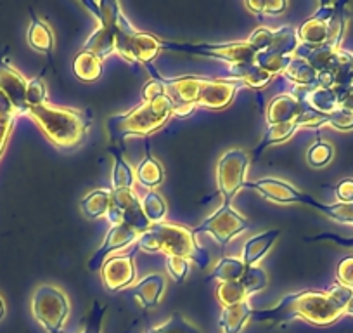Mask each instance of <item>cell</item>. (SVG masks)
Returning a JSON list of instances; mask_svg holds the SVG:
<instances>
[{"mask_svg":"<svg viewBox=\"0 0 353 333\" xmlns=\"http://www.w3.org/2000/svg\"><path fill=\"white\" fill-rule=\"evenodd\" d=\"M343 314H345V305L339 304L331 294L305 290L286 295L281 298L276 307L253 311L251 318L258 323H288L293 318H301L312 325L327 326L341 318Z\"/></svg>","mask_w":353,"mask_h":333,"instance_id":"6da1fadb","label":"cell"},{"mask_svg":"<svg viewBox=\"0 0 353 333\" xmlns=\"http://www.w3.org/2000/svg\"><path fill=\"white\" fill-rule=\"evenodd\" d=\"M137 247L145 252H163L166 256L182 257L189 263H196L201 269L210 264V254L199 247L192 231L175 224H151V227L139 236Z\"/></svg>","mask_w":353,"mask_h":333,"instance_id":"7a4b0ae2","label":"cell"},{"mask_svg":"<svg viewBox=\"0 0 353 333\" xmlns=\"http://www.w3.org/2000/svg\"><path fill=\"white\" fill-rule=\"evenodd\" d=\"M173 115V104L166 94L154 97L151 101H144L141 106L127 111V113L114 115L108 120V132L111 141L121 142L128 135L152 134L168 122Z\"/></svg>","mask_w":353,"mask_h":333,"instance_id":"3957f363","label":"cell"},{"mask_svg":"<svg viewBox=\"0 0 353 333\" xmlns=\"http://www.w3.org/2000/svg\"><path fill=\"white\" fill-rule=\"evenodd\" d=\"M28 115L40 125L43 134L61 149L77 148L87 135L88 118L81 111L46 103L42 106L30 108Z\"/></svg>","mask_w":353,"mask_h":333,"instance_id":"277c9868","label":"cell"},{"mask_svg":"<svg viewBox=\"0 0 353 333\" xmlns=\"http://www.w3.org/2000/svg\"><path fill=\"white\" fill-rule=\"evenodd\" d=\"M114 50L125 59L149 66L161 50V40L151 33L137 32L120 11L114 21Z\"/></svg>","mask_w":353,"mask_h":333,"instance_id":"5b68a950","label":"cell"},{"mask_svg":"<svg viewBox=\"0 0 353 333\" xmlns=\"http://www.w3.org/2000/svg\"><path fill=\"white\" fill-rule=\"evenodd\" d=\"M32 311L37 321L49 333H61L64 321L70 314L68 298L59 288L52 285H42L35 290L32 301Z\"/></svg>","mask_w":353,"mask_h":333,"instance_id":"8992f818","label":"cell"},{"mask_svg":"<svg viewBox=\"0 0 353 333\" xmlns=\"http://www.w3.org/2000/svg\"><path fill=\"white\" fill-rule=\"evenodd\" d=\"M83 6L96 15V18L101 21V26L97 32L88 37L81 50L104 59L114 50V21H117V16L120 15L121 8L118 2H83Z\"/></svg>","mask_w":353,"mask_h":333,"instance_id":"52a82bcc","label":"cell"},{"mask_svg":"<svg viewBox=\"0 0 353 333\" xmlns=\"http://www.w3.org/2000/svg\"><path fill=\"white\" fill-rule=\"evenodd\" d=\"M161 49L179 50V53L198 54V56L215 57V59L227 61L230 64L237 63H253L256 50L248 42H229V44H176L163 42Z\"/></svg>","mask_w":353,"mask_h":333,"instance_id":"ba28073f","label":"cell"},{"mask_svg":"<svg viewBox=\"0 0 353 333\" xmlns=\"http://www.w3.org/2000/svg\"><path fill=\"white\" fill-rule=\"evenodd\" d=\"M106 217L110 222H113V226L123 224V226L137 231L139 234L145 233L151 227V222L145 217L137 195L132 189H113L111 191V203Z\"/></svg>","mask_w":353,"mask_h":333,"instance_id":"9c48e42d","label":"cell"},{"mask_svg":"<svg viewBox=\"0 0 353 333\" xmlns=\"http://www.w3.org/2000/svg\"><path fill=\"white\" fill-rule=\"evenodd\" d=\"M248 169V155L243 149H230L223 153L216 166V184L223 203L230 205L241 188H244V175Z\"/></svg>","mask_w":353,"mask_h":333,"instance_id":"30bf717a","label":"cell"},{"mask_svg":"<svg viewBox=\"0 0 353 333\" xmlns=\"http://www.w3.org/2000/svg\"><path fill=\"white\" fill-rule=\"evenodd\" d=\"M250 227L248 220L236 212L230 205L223 203L213 216L203 220L198 227L192 229L194 236L199 234H212L219 245H227L232 238Z\"/></svg>","mask_w":353,"mask_h":333,"instance_id":"8fae6325","label":"cell"},{"mask_svg":"<svg viewBox=\"0 0 353 333\" xmlns=\"http://www.w3.org/2000/svg\"><path fill=\"white\" fill-rule=\"evenodd\" d=\"M336 9H338V4H321L319 11L312 18H308L307 21L298 26L296 35L300 40V46L315 49V47H322L329 42V39H331L329 23H331L332 16L336 15Z\"/></svg>","mask_w":353,"mask_h":333,"instance_id":"7c38bea8","label":"cell"},{"mask_svg":"<svg viewBox=\"0 0 353 333\" xmlns=\"http://www.w3.org/2000/svg\"><path fill=\"white\" fill-rule=\"evenodd\" d=\"M244 188L254 189L263 198L277 203H305L307 205L308 198H310V195H305V193L298 191L296 188H293L288 182L272 178H265L253 182H244Z\"/></svg>","mask_w":353,"mask_h":333,"instance_id":"4fadbf2b","label":"cell"},{"mask_svg":"<svg viewBox=\"0 0 353 333\" xmlns=\"http://www.w3.org/2000/svg\"><path fill=\"white\" fill-rule=\"evenodd\" d=\"M308 111V106L303 101L298 99L294 94H281L274 97L267 108V122L270 125L288 124V122H296L301 127V118Z\"/></svg>","mask_w":353,"mask_h":333,"instance_id":"5bb4252c","label":"cell"},{"mask_svg":"<svg viewBox=\"0 0 353 333\" xmlns=\"http://www.w3.org/2000/svg\"><path fill=\"white\" fill-rule=\"evenodd\" d=\"M134 254L121 257H113L108 259L101 267L103 273V281L110 292H118L121 288H127L135 278V266H134Z\"/></svg>","mask_w":353,"mask_h":333,"instance_id":"9a60e30c","label":"cell"},{"mask_svg":"<svg viewBox=\"0 0 353 333\" xmlns=\"http://www.w3.org/2000/svg\"><path fill=\"white\" fill-rule=\"evenodd\" d=\"M141 234L137 231H134L132 227L123 226V224H118L113 226L108 231L106 238H104V243L101 245V248L92 256V259L88 260V269L97 271L103 267V264L106 263L108 254L114 252L118 248H123L127 245H130L132 241H135V238H139Z\"/></svg>","mask_w":353,"mask_h":333,"instance_id":"2e32d148","label":"cell"},{"mask_svg":"<svg viewBox=\"0 0 353 333\" xmlns=\"http://www.w3.org/2000/svg\"><path fill=\"white\" fill-rule=\"evenodd\" d=\"M26 86L28 82L16 70L8 64H0V93L12 103L16 113H28L30 106L26 103Z\"/></svg>","mask_w":353,"mask_h":333,"instance_id":"e0dca14e","label":"cell"},{"mask_svg":"<svg viewBox=\"0 0 353 333\" xmlns=\"http://www.w3.org/2000/svg\"><path fill=\"white\" fill-rule=\"evenodd\" d=\"M294 96L303 101L308 108H312L317 113L325 115V117L339 110V96L334 89H327V87L300 89L294 93Z\"/></svg>","mask_w":353,"mask_h":333,"instance_id":"ac0fdd59","label":"cell"},{"mask_svg":"<svg viewBox=\"0 0 353 333\" xmlns=\"http://www.w3.org/2000/svg\"><path fill=\"white\" fill-rule=\"evenodd\" d=\"M281 234L279 229H270L267 233H261L253 236L251 240L246 241L243 250V263L246 267L254 266L260 259H263L265 254L269 252L270 247L274 245V241L277 240V236Z\"/></svg>","mask_w":353,"mask_h":333,"instance_id":"d6986e66","label":"cell"},{"mask_svg":"<svg viewBox=\"0 0 353 333\" xmlns=\"http://www.w3.org/2000/svg\"><path fill=\"white\" fill-rule=\"evenodd\" d=\"M229 77H232V80L243 82V84L253 87V89H263L272 80V75L261 70L254 61L253 63L230 64Z\"/></svg>","mask_w":353,"mask_h":333,"instance_id":"ffe728a7","label":"cell"},{"mask_svg":"<svg viewBox=\"0 0 353 333\" xmlns=\"http://www.w3.org/2000/svg\"><path fill=\"white\" fill-rule=\"evenodd\" d=\"M251 314H253V307L248 301L229 305V307L222 309L219 326L223 330V333H239L248 319L251 318Z\"/></svg>","mask_w":353,"mask_h":333,"instance_id":"44dd1931","label":"cell"},{"mask_svg":"<svg viewBox=\"0 0 353 333\" xmlns=\"http://www.w3.org/2000/svg\"><path fill=\"white\" fill-rule=\"evenodd\" d=\"M163 290H165V280H163L161 274H149L141 283L135 285V301L142 307H152V305H156L161 301Z\"/></svg>","mask_w":353,"mask_h":333,"instance_id":"7402d4cb","label":"cell"},{"mask_svg":"<svg viewBox=\"0 0 353 333\" xmlns=\"http://www.w3.org/2000/svg\"><path fill=\"white\" fill-rule=\"evenodd\" d=\"M284 77L288 80L294 82L298 86H301L303 89H314L319 87V73L307 63L305 59L300 57H293L291 63L288 64V68L284 70Z\"/></svg>","mask_w":353,"mask_h":333,"instance_id":"603a6c76","label":"cell"},{"mask_svg":"<svg viewBox=\"0 0 353 333\" xmlns=\"http://www.w3.org/2000/svg\"><path fill=\"white\" fill-rule=\"evenodd\" d=\"M73 73L81 82H88V84L99 80L103 75V59L90 53L80 50L73 59Z\"/></svg>","mask_w":353,"mask_h":333,"instance_id":"cb8c5ba5","label":"cell"},{"mask_svg":"<svg viewBox=\"0 0 353 333\" xmlns=\"http://www.w3.org/2000/svg\"><path fill=\"white\" fill-rule=\"evenodd\" d=\"M111 191L110 189H96L90 191L83 200H81V210L88 219H99L106 216L110 210Z\"/></svg>","mask_w":353,"mask_h":333,"instance_id":"d4e9b609","label":"cell"},{"mask_svg":"<svg viewBox=\"0 0 353 333\" xmlns=\"http://www.w3.org/2000/svg\"><path fill=\"white\" fill-rule=\"evenodd\" d=\"M246 273V266L241 259H234V257H223L219 264L215 266V269L208 274L206 281L212 280H220L223 281H237L244 276Z\"/></svg>","mask_w":353,"mask_h":333,"instance_id":"484cf974","label":"cell"},{"mask_svg":"<svg viewBox=\"0 0 353 333\" xmlns=\"http://www.w3.org/2000/svg\"><path fill=\"white\" fill-rule=\"evenodd\" d=\"M300 125L296 122H288V124H276V125H269L267 132L263 134V139H261L260 144L254 148V156H260L263 153L265 148H269L270 144H279V142L286 141L290 139L291 135L296 132V129Z\"/></svg>","mask_w":353,"mask_h":333,"instance_id":"4316f807","label":"cell"},{"mask_svg":"<svg viewBox=\"0 0 353 333\" xmlns=\"http://www.w3.org/2000/svg\"><path fill=\"white\" fill-rule=\"evenodd\" d=\"M163 178H165V172H163L161 163L148 153L137 165V179L145 188H156L161 184Z\"/></svg>","mask_w":353,"mask_h":333,"instance_id":"83f0119b","label":"cell"},{"mask_svg":"<svg viewBox=\"0 0 353 333\" xmlns=\"http://www.w3.org/2000/svg\"><path fill=\"white\" fill-rule=\"evenodd\" d=\"M28 42L33 49L40 50V53L49 54L54 47V35L50 32L49 26L43 21H40L39 18L33 16L32 25L28 30Z\"/></svg>","mask_w":353,"mask_h":333,"instance_id":"f1b7e54d","label":"cell"},{"mask_svg":"<svg viewBox=\"0 0 353 333\" xmlns=\"http://www.w3.org/2000/svg\"><path fill=\"white\" fill-rule=\"evenodd\" d=\"M298 46H300V40H298L296 30L291 28V26H281L279 30L274 32L272 44H270L269 50L284 54V56H291L298 49Z\"/></svg>","mask_w":353,"mask_h":333,"instance_id":"f546056e","label":"cell"},{"mask_svg":"<svg viewBox=\"0 0 353 333\" xmlns=\"http://www.w3.org/2000/svg\"><path fill=\"white\" fill-rule=\"evenodd\" d=\"M248 295L250 294L246 292V287H244L241 280L223 281L216 288V297H219V302L223 307H229V305L248 301Z\"/></svg>","mask_w":353,"mask_h":333,"instance_id":"4dcf8cb0","label":"cell"},{"mask_svg":"<svg viewBox=\"0 0 353 333\" xmlns=\"http://www.w3.org/2000/svg\"><path fill=\"white\" fill-rule=\"evenodd\" d=\"M291 59H293V56H284V54H277L269 49L256 53V56H254V63L270 75L284 73V70L291 63Z\"/></svg>","mask_w":353,"mask_h":333,"instance_id":"1f68e13d","label":"cell"},{"mask_svg":"<svg viewBox=\"0 0 353 333\" xmlns=\"http://www.w3.org/2000/svg\"><path fill=\"white\" fill-rule=\"evenodd\" d=\"M114 156V169H113V189H132L135 181L134 171L132 166L125 162L123 156L117 151L111 149Z\"/></svg>","mask_w":353,"mask_h":333,"instance_id":"d6a6232c","label":"cell"},{"mask_svg":"<svg viewBox=\"0 0 353 333\" xmlns=\"http://www.w3.org/2000/svg\"><path fill=\"white\" fill-rule=\"evenodd\" d=\"M16 110L11 101L6 97L4 93H0V155L4 151L6 142L11 134L12 124H14Z\"/></svg>","mask_w":353,"mask_h":333,"instance_id":"836d02e7","label":"cell"},{"mask_svg":"<svg viewBox=\"0 0 353 333\" xmlns=\"http://www.w3.org/2000/svg\"><path fill=\"white\" fill-rule=\"evenodd\" d=\"M148 333H201V332H199L198 326H194L191 321H188L184 316L175 312V314L170 316L168 321L156 326V328L149 330Z\"/></svg>","mask_w":353,"mask_h":333,"instance_id":"e575fe53","label":"cell"},{"mask_svg":"<svg viewBox=\"0 0 353 333\" xmlns=\"http://www.w3.org/2000/svg\"><path fill=\"white\" fill-rule=\"evenodd\" d=\"M141 205H142V210H144L145 217H148L151 224L159 222V220H163V217H165L166 205L158 193L149 191L148 195L144 196V200L141 202Z\"/></svg>","mask_w":353,"mask_h":333,"instance_id":"d590c367","label":"cell"},{"mask_svg":"<svg viewBox=\"0 0 353 333\" xmlns=\"http://www.w3.org/2000/svg\"><path fill=\"white\" fill-rule=\"evenodd\" d=\"M334 155V148L325 141H317L307 153V160L312 166L327 165Z\"/></svg>","mask_w":353,"mask_h":333,"instance_id":"8d00e7d4","label":"cell"},{"mask_svg":"<svg viewBox=\"0 0 353 333\" xmlns=\"http://www.w3.org/2000/svg\"><path fill=\"white\" fill-rule=\"evenodd\" d=\"M241 281H243V285L246 287L248 294L251 295L254 294V292H260L261 288L267 287L269 278H267V273H265L261 267L251 266V267H246V273H244V276L241 278Z\"/></svg>","mask_w":353,"mask_h":333,"instance_id":"74e56055","label":"cell"},{"mask_svg":"<svg viewBox=\"0 0 353 333\" xmlns=\"http://www.w3.org/2000/svg\"><path fill=\"white\" fill-rule=\"evenodd\" d=\"M26 103L30 108L46 104V86L40 78H33L26 86Z\"/></svg>","mask_w":353,"mask_h":333,"instance_id":"f35d334b","label":"cell"},{"mask_svg":"<svg viewBox=\"0 0 353 333\" xmlns=\"http://www.w3.org/2000/svg\"><path fill=\"white\" fill-rule=\"evenodd\" d=\"M246 8L253 15H281L288 8L283 0H272V2H246Z\"/></svg>","mask_w":353,"mask_h":333,"instance_id":"ab89813d","label":"cell"},{"mask_svg":"<svg viewBox=\"0 0 353 333\" xmlns=\"http://www.w3.org/2000/svg\"><path fill=\"white\" fill-rule=\"evenodd\" d=\"M272 37H274V30L269 28H256L253 33L250 35V39L246 40L248 46L253 47L256 53H261V50H267L272 44Z\"/></svg>","mask_w":353,"mask_h":333,"instance_id":"60d3db41","label":"cell"},{"mask_svg":"<svg viewBox=\"0 0 353 333\" xmlns=\"http://www.w3.org/2000/svg\"><path fill=\"white\" fill-rule=\"evenodd\" d=\"M106 311H108L106 305H101L99 302H94V307L92 311H90V314H88L83 333H101V328H103V319H104V314H106Z\"/></svg>","mask_w":353,"mask_h":333,"instance_id":"b9f144b4","label":"cell"},{"mask_svg":"<svg viewBox=\"0 0 353 333\" xmlns=\"http://www.w3.org/2000/svg\"><path fill=\"white\" fill-rule=\"evenodd\" d=\"M166 269H168L170 276L173 278L175 281H182L185 278L189 271V260L182 259V257H173V256H166Z\"/></svg>","mask_w":353,"mask_h":333,"instance_id":"7bdbcfd3","label":"cell"},{"mask_svg":"<svg viewBox=\"0 0 353 333\" xmlns=\"http://www.w3.org/2000/svg\"><path fill=\"white\" fill-rule=\"evenodd\" d=\"M336 278H338L339 285L353 288V256L339 260L338 267H336Z\"/></svg>","mask_w":353,"mask_h":333,"instance_id":"ee69618b","label":"cell"},{"mask_svg":"<svg viewBox=\"0 0 353 333\" xmlns=\"http://www.w3.org/2000/svg\"><path fill=\"white\" fill-rule=\"evenodd\" d=\"M334 191L339 203H353V179H343V181L336 186Z\"/></svg>","mask_w":353,"mask_h":333,"instance_id":"f6af8a7d","label":"cell"},{"mask_svg":"<svg viewBox=\"0 0 353 333\" xmlns=\"http://www.w3.org/2000/svg\"><path fill=\"white\" fill-rule=\"evenodd\" d=\"M319 240H329V241H334V243L343 245V247H350L353 248V238H341L338 234H332V233H324V234H317L314 238H308V241H319Z\"/></svg>","mask_w":353,"mask_h":333,"instance_id":"bcb514c9","label":"cell"},{"mask_svg":"<svg viewBox=\"0 0 353 333\" xmlns=\"http://www.w3.org/2000/svg\"><path fill=\"white\" fill-rule=\"evenodd\" d=\"M339 110H345L353 115V89H348L339 94Z\"/></svg>","mask_w":353,"mask_h":333,"instance_id":"7dc6e473","label":"cell"},{"mask_svg":"<svg viewBox=\"0 0 353 333\" xmlns=\"http://www.w3.org/2000/svg\"><path fill=\"white\" fill-rule=\"evenodd\" d=\"M345 314L353 316V295H352V298L348 301V304L345 305Z\"/></svg>","mask_w":353,"mask_h":333,"instance_id":"c3c4849f","label":"cell"},{"mask_svg":"<svg viewBox=\"0 0 353 333\" xmlns=\"http://www.w3.org/2000/svg\"><path fill=\"white\" fill-rule=\"evenodd\" d=\"M4 314H6V305H4V301L0 298V319L4 318Z\"/></svg>","mask_w":353,"mask_h":333,"instance_id":"681fc988","label":"cell"}]
</instances>
